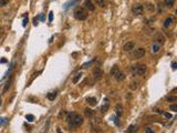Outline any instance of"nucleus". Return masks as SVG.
I'll list each match as a JSON object with an SVG mask.
<instances>
[{
    "instance_id": "1",
    "label": "nucleus",
    "mask_w": 177,
    "mask_h": 133,
    "mask_svg": "<svg viewBox=\"0 0 177 133\" xmlns=\"http://www.w3.org/2000/svg\"><path fill=\"white\" fill-rule=\"evenodd\" d=\"M83 116L81 114L78 113H70L69 116H68V122H69L70 126L71 128H77V126H80L82 123H83Z\"/></svg>"
},
{
    "instance_id": "2",
    "label": "nucleus",
    "mask_w": 177,
    "mask_h": 133,
    "mask_svg": "<svg viewBox=\"0 0 177 133\" xmlns=\"http://www.w3.org/2000/svg\"><path fill=\"white\" fill-rule=\"evenodd\" d=\"M73 13H74V18L78 20H85L88 18V11L83 7H77Z\"/></svg>"
},
{
    "instance_id": "3",
    "label": "nucleus",
    "mask_w": 177,
    "mask_h": 133,
    "mask_svg": "<svg viewBox=\"0 0 177 133\" xmlns=\"http://www.w3.org/2000/svg\"><path fill=\"white\" fill-rule=\"evenodd\" d=\"M145 56V49L144 48H137L133 52V58L134 59H141Z\"/></svg>"
},
{
    "instance_id": "4",
    "label": "nucleus",
    "mask_w": 177,
    "mask_h": 133,
    "mask_svg": "<svg viewBox=\"0 0 177 133\" xmlns=\"http://www.w3.org/2000/svg\"><path fill=\"white\" fill-rule=\"evenodd\" d=\"M143 10H144V7L141 5V3H136L132 7V11L134 12L135 15H142L143 13Z\"/></svg>"
},
{
    "instance_id": "5",
    "label": "nucleus",
    "mask_w": 177,
    "mask_h": 133,
    "mask_svg": "<svg viewBox=\"0 0 177 133\" xmlns=\"http://www.w3.org/2000/svg\"><path fill=\"white\" fill-rule=\"evenodd\" d=\"M154 41H155V43L162 46V44L165 43V38H164V36L162 33H156L155 37H154Z\"/></svg>"
},
{
    "instance_id": "6",
    "label": "nucleus",
    "mask_w": 177,
    "mask_h": 133,
    "mask_svg": "<svg viewBox=\"0 0 177 133\" xmlns=\"http://www.w3.org/2000/svg\"><path fill=\"white\" fill-rule=\"evenodd\" d=\"M146 71H147V65L146 64H138L136 67V73L138 75H145Z\"/></svg>"
},
{
    "instance_id": "7",
    "label": "nucleus",
    "mask_w": 177,
    "mask_h": 133,
    "mask_svg": "<svg viewBox=\"0 0 177 133\" xmlns=\"http://www.w3.org/2000/svg\"><path fill=\"white\" fill-rule=\"evenodd\" d=\"M102 75H103V71L101 68H95L93 70V78L95 80H100L102 78Z\"/></svg>"
},
{
    "instance_id": "8",
    "label": "nucleus",
    "mask_w": 177,
    "mask_h": 133,
    "mask_svg": "<svg viewBox=\"0 0 177 133\" xmlns=\"http://www.w3.org/2000/svg\"><path fill=\"white\" fill-rule=\"evenodd\" d=\"M134 47H135V42L134 41H129V42H127V43L124 44L123 50H124L125 52H129V51H132L133 49H134Z\"/></svg>"
},
{
    "instance_id": "9",
    "label": "nucleus",
    "mask_w": 177,
    "mask_h": 133,
    "mask_svg": "<svg viewBox=\"0 0 177 133\" xmlns=\"http://www.w3.org/2000/svg\"><path fill=\"white\" fill-rule=\"evenodd\" d=\"M84 6H85V8L88 11H94L95 10V6L93 5V2H92L91 0H85L84 1Z\"/></svg>"
},
{
    "instance_id": "10",
    "label": "nucleus",
    "mask_w": 177,
    "mask_h": 133,
    "mask_svg": "<svg viewBox=\"0 0 177 133\" xmlns=\"http://www.w3.org/2000/svg\"><path fill=\"white\" fill-rule=\"evenodd\" d=\"M173 22H174L173 17H167L165 19V21H164V27H165V28H169V27L173 24Z\"/></svg>"
},
{
    "instance_id": "11",
    "label": "nucleus",
    "mask_w": 177,
    "mask_h": 133,
    "mask_svg": "<svg viewBox=\"0 0 177 133\" xmlns=\"http://www.w3.org/2000/svg\"><path fill=\"white\" fill-rule=\"evenodd\" d=\"M114 78H115V79H116V81H118V82H121V81H123V80L125 79V74H124V73H123V72H121V71H120V72L117 73V74L115 75Z\"/></svg>"
},
{
    "instance_id": "12",
    "label": "nucleus",
    "mask_w": 177,
    "mask_h": 133,
    "mask_svg": "<svg viewBox=\"0 0 177 133\" xmlns=\"http://www.w3.org/2000/svg\"><path fill=\"white\" fill-rule=\"evenodd\" d=\"M118 72H120L118 67H117V65H113L112 69H111V75H112V77H115V75H116Z\"/></svg>"
},
{
    "instance_id": "13",
    "label": "nucleus",
    "mask_w": 177,
    "mask_h": 133,
    "mask_svg": "<svg viewBox=\"0 0 177 133\" xmlns=\"http://www.w3.org/2000/svg\"><path fill=\"white\" fill-rule=\"evenodd\" d=\"M175 3V0H164V5L167 8H172Z\"/></svg>"
},
{
    "instance_id": "14",
    "label": "nucleus",
    "mask_w": 177,
    "mask_h": 133,
    "mask_svg": "<svg viewBox=\"0 0 177 133\" xmlns=\"http://www.w3.org/2000/svg\"><path fill=\"white\" fill-rule=\"evenodd\" d=\"M81 77H82V73L81 72L77 73V74H75V77L73 78V80H72V82L74 83V84H75V83H78V82H79V80L81 79Z\"/></svg>"
},
{
    "instance_id": "15",
    "label": "nucleus",
    "mask_w": 177,
    "mask_h": 133,
    "mask_svg": "<svg viewBox=\"0 0 177 133\" xmlns=\"http://www.w3.org/2000/svg\"><path fill=\"white\" fill-rule=\"evenodd\" d=\"M145 8H146V10L147 11H153L154 10V5L153 3H149V2H147V3H145Z\"/></svg>"
},
{
    "instance_id": "16",
    "label": "nucleus",
    "mask_w": 177,
    "mask_h": 133,
    "mask_svg": "<svg viewBox=\"0 0 177 133\" xmlns=\"http://www.w3.org/2000/svg\"><path fill=\"white\" fill-rule=\"evenodd\" d=\"M95 2L100 8H105V1L104 0H95Z\"/></svg>"
},
{
    "instance_id": "17",
    "label": "nucleus",
    "mask_w": 177,
    "mask_h": 133,
    "mask_svg": "<svg viewBox=\"0 0 177 133\" xmlns=\"http://www.w3.org/2000/svg\"><path fill=\"white\" fill-rule=\"evenodd\" d=\"M55 97H57V92H51V93H48V99L50 100V101H53V100L55 99Z\"/></svg>"
},
{
    "instance_id": "18",
    "label": "nucleus",
    "mask_w": 177,
    "mask_h": 133,
    "mask_svg": "<svg viewBox=\"0 0 177 133\" xmlns=\"http://www.w3.org/2000/svg\"><path fill=\"white\" fill-rule=\"evenodd\" d=\"M86 101H88V103L91 104V105H95L96 104V99L95 98H88Z\"/></svg>"
},
{
    "instance_id": "19",
    "label": "nucleus",
    "mask_w": 177,
    "mask_h": 133,
    "mask_svg": "<svg viewBox=\"0 0 177 133\" xmlns=\"http://www.w3.org/2000/svg\"><path fill=\"white\" fill-rule=\"evenodd\" d=\"M159 48H160V46L159 44H157V43H154L153 44V52H158L159 51Z\"/></svg>"
},
{
    "instance_id": "20",
    "label": "nucleus",
    "mask_w": 177,
    "mask_h": 133,
    "mask_svg": "<svg viewBox=\"0 0 177 133\" xmlns=\"http://www.w3.org/2000/svg\"><path fill=\"white\" fill-rule=\"evenodd\" d=\"M108 105H110V102H108V99H105V103H104V105L102 106V111H103V112L105 111V109H108Z\"/></svg>"
},
{
    "instance_id": "21",
    "label": "nucleus",
    "mask_w": 177,
    "mask_h": 133,
    "mask_svg": "<svg viewBox=\"0 0 177 133\" xmlns=\"http://www.w3.org/2000/svg\"><path fill=\"white\" fill-rule=\"evenodd\" d=\"M8 2H9V0H0V8H2V7H5V6H7Z\"/></svg>"
},
{
    "instance_id": "22",
    "label": "nucleus",
    "mask_w": 177,
    "mask_h": 133,
    "mask_svg": "<svg viewBox=\"0 0 177 133\" xmlns=\"http://www.w3.org/2000/svg\"><path fill=\"white\" fill-rule=\"evenodd\" d=\"M85 115L86 116H92L93 115V111L91 109H85Z\"/></svg>"
},
{
    "instance_id": "23",
    "label": "nucleus",
    "mask_w": 177,
    "mask_h": 133,
    "mask_svg": "<svg viewBox=\"0 0 177 133\" xmlns=\"http://www.w3.org/2000/svg\"><path fill=\"white\" fill-rule=\"evenodd\" d=\"M136 88H137V83L136 82H132L131 84H129V89L133 90V91H134V90H136Z\"/></svg>"
},
{
    "instance_id": "24",
    "label": "nucleus",
    "mask_w": 177,
    "mask_h": 133,
    "mask_svg": "<svg viewBox=\"0 0 177 133\" xmlns=\"http://www.w3.org/2000/svg\"><path fill=\"white\" fill-rule=\"evenodd\" d=\"M169 109H170V111H173V112H177V104H170Z\"/></svg>"
},
{
    "instance_id": "25",
    "label": "nucleus",
    "mask_w": 177,
    "mask_h": 133,
    "mask_svg": "<svg viewBox=\"0 0 177 133\" xmlns=\"http://www.w3.org/2000/svg\"><path fill=\"white\" fill-rule=\"evenodd\" d=\"M10 85H11V81H8V82L6 83V85H5V89H3V93L8 91V89L10 88Z\"/></svg>"
},
{
    "instance_id": "26",
    "label": "nucleus",
    "mask_w": 177,
    "mask_h": 133,
    "mask_svg": "<svg viewBox=\"0 0 177 133\" xmlns=\"http://www.w3.org/2000/svg\"><path fill=\"white\" fill-rule=\"evenodd\" d=\"M117 116H121L122 115V106L121 105H117Z\"/></svg>"
},
{
    "instance_id": "27",
    "label": "nucleus",
    "mask_w": 177,
    "mask_h": 133,
    "mask_svg": "<svg viewBox=\"0 0 177 133\" xmlns=\"http://www.w3.org/2000/svg\"><path fill=\"white\" fill-rule=\"evenodd\" d=\"M134 131H135V125H131V126H128V129L126 130V132L131 133V132H134Z\"/></svg>"
},
{
    "instance_id": "28",
    "label": "nucleus",
    "mask_w": 177,
    "mask_h": 133,
    "mask_svg": "<svg viewBox=\"0 0 177 133\" xmlns=\"http://www.w3.org/2000/svg\"><path fill=\"white\" fill-rule=\"evenodd\" d=\"M167 101H177V97H166Z\"/></svg>"
},
{
    "instance_id": "29",
    "label": "nucleus",
    "mask_w": 177,
    "mask_h": 133,
    "mask_svg": "<svg viewBox=\"0 0 177 133\" xmlns=\"http://www.w3.org/2000/svg\"><path fill=\"white\" fill-rule=\"evenodd\" d=\"M33 115H32V114H28V115H27V120H28V121H30V122H32L33 121Z\"/></svg>"
},
{
    "instance_id": "30",
    "label": "nucleus",
    "mask_w": 177,
    "mask_h": 133,
    "mask_svg": "<svg viewBox=\"0 0 177 133\" xmlns=\"http://www.w3.org/2000/svg\"><path fill=\"white\" fill-rule=\"evenodd\" d=\"M172 68H173V69H174V70H175V69H176V68H177V63H176V62H175V61H174V62H173V63H172Z\"/></svg>"
},
{
    "instance_id": "31",
    "label": "nucleus",
    "mask_w": 177,
    "mask_h": 133,
    "mask_svg": "<svg viewBox=\"0 0 177 133\" xmlns=\"http://www.w3.org/2000/svg\"><path fill=\"white\" fill-rule=\"evenodd\" d=\"M52 18H53V12H50V16H49V20L52 21Z\"/></svg>"
},
{
    "instance_id": "32",
    "label": "nucleus",
    "mask_w": 177,
    "mask_h": 133,
    "mask_svg": "<svg viewBox=\"0 0 177 133\" xmlns=\"http://www.w3.org/2000/svg\"><path fill=\"white\" fill-rule=\"evenodd\" d=\"M164 115H165L167 119H170V118H172V115H170L169 113H164Z\"/></svg>"
},
{
    "instance_id": "33",
    "label": "nucleus",
    "mask_w": 177,
    "mask_h": 133,
    "mask_svg": "<svg viewBox=\"0 0 177 133\" xmlns=\"http://www.w3.org/2000/svg\"><path fill=\"white\" fill-rule=\"evenodd\" d=\"M146 132H153V130H152V128H147L146 129Z\"/></svg>"
},
{
    "instance_id": "34",
    "label": "nucleus",
    "mask_w": 177,
    "mask_h": 133,
    "mask_svg": "<svg viewBox=\"0 0 177 133\" xmlns=\"http://www.w3.org/2000/svg\"><path fill=\"white\" fill-rule=\"evenodd\" d=\"M156 113H159V114H162V113H163V111H162V110H156Z\"/></svg>"
},
{
    "instance_id": "35",
    "label": "nucleus",
    "mask_w": 177,
    "mask_h": 133,
    "mask_svg": "<svg viewBox=\"0 0 177 133\" xmlns=\"http://www.w3.org/2000/svg\"><path fill=\"white\" fill-rule=\"evenodd\" d=\"M27 22H28V19H24V20H23V26H26Z\"/></svg>"
},
{
    "instance_id": "36",
    "label": "nucleus",
    "mask_w": 177,
    "mask_h": 133,
    "mask_svg": "<svg viewBox=\"0 0 177 133\" xmlns=\"http://www.w3.org/2000/svg\"><path fill=\"white\" fill-rule=\"evenodd\" d=\"M6 61H7V60H6V59H2V60L0 61V62H1V63H5V62H6Z\"/></svg>"
},
{
    "instance_id": "37",
    "label": "nucleus",
    "mask_w": 177,
    "mask_h": 133,
    "mask_svg": "<svg viewBox=\"0 0 177 133\" xmlns=\"http://www.w3.org/2000/svg\"><path fill=\"white\" fill-rule=\"evenodd\" d=\"M0 105H1V98H0Z\"/></svg>"
}]
</instances>
